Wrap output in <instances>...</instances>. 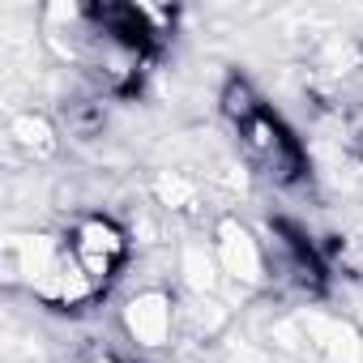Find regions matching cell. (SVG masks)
I'll return each mask as SVG.
<instances>
[{
    "mask_svg": "<svg viewBox=\"0 0 363 363\" xmlns=\"http://www.w3.org/2000/svg\"><path fill=\"white\" fill-rule=\"evenodd\" d=\"M299 325H303V346L312 354H320L325 363H359L363 359V342L350 320L329 316V312H308V316H299Z\"/></svg>",
    "mask_w": 363,
    "mask_h": 363,
    "instance_id": "obj_7",
    "label": "cell"
},
{
    "mask_svg": "<svg viewBox=\"0 0 363 363\" xmlns=\"http://www.w3.org/2000/svg\"><path fill=\"white\" fill-rule=\"evenodd\" d=\"M218 111H223L235 128H244V124H252L265 107H261V94L252 90L248 77H227V82H223V94H218Z\"/></svg>",
    "mask_w": 363,
    "mask_h": 363,
    "instance_id": "obj_12",
    "label": "cell"
},
{
    "mask_svg": "<svg viewBox=\"0 0 363 363\" xmlns=\"http://www.w3.org/2000/svg\"><path fill=\"white\" fill-rule=\"evenodd\" d=\"M235 137H240V154H244V162L261 175V179H269L274 189H295L299 179L308 175L303 167V150H299V141L291 137V128L278 120V116H269V111H261L252 124H244V128H235Z\"/></svg>",
    "mask_w": 363,
    "mask_h": 363,
    "instance_id": "obj_2",
    "label": "cell"
},
{
    "mask_svg": "<svg viewBox=\"0 0 363 363\" xmlns=\"http://www.w3.org/2000/svg\"><path fill=\"white\" fill-rule=\"evenodd\" d=\"M154 206L175 218V214H201V179L189 171H158L154 184H150Z\"/></svg>",
    "mask_w": 363,
    "mask_h": 363,
    "instance_id": "obj_11",
    "label": "cell"
},
{
    "mask_svg": "<svg viewBox=\"0 0 363 363\" xmlns=\"http://www.w3.org/2000/svg\"><path fill=\"white\" fill-rule=\"evenodd\" d=\"M175 274H179L184 295H227V278H223L214 240L189 235L184 244L175 248Z\"/></svg>",
    "mask_w": 363,
    "mask_h": 363,
    "instance_id": "obj_8",
    "label": "cell"
},
{
    "mask_svg": "<svg viewBox=\"0 0 363 363\" xmlns=\"http://www.w3.org/2000/svg\"><path fill=\"white\" fill-rule=\"evenodd\" d=\"M86 363H124V359H120V354H111V350H94Z\"/></svg>",
    "mask_w": 363,
    "mask_h": 363,
    "instance_id": "obj_14",
    "label": "cell"
},
{
    "mask_svg": "<svg viewBox=\"0 0 363 363\" xmlns=\"http://www.w3.org/2000/svg\"><path fill=\"white\" fill-rule=\"evenodd\" d=\"M137 22H141V39H145V48H150V43H158V39H167V35L175 30V9L137 0Z\"/></svg>",
    "mask_w": 363,
    "mask_h": 363,
    "instance_id": "obj_13",
    "label": "cell"
},
{
    "mask_svg": "<svg viewBox=\"0 0 363 363\" xmlns=\"http://www.w3.org/2000/svg\"><path fill=\"white\" fill-rule=\"evenodd\" d=\"M210 240H214V252H218L231 303H244V299L269 291V257H265L261 231H252L235 214H218L214 227H210Z\"/></svg>",
    "mask_w": 363,
    "mask_h": 363,
    "instance_id": "obj_1",
    "label": "cell"
},
{
    "mask_svg": "<svg viewBox=\"0 0 363 363\" xmlns=\"http://www.w3.org/2000/svg\"><path fill=\"white\" fill-rule=\"evenodd\" d=\"M69 252V235H52V231H13L0 244V278L13 291H39L43 278L60 265V257Z\"/></svg>",
    "mask_w": 363,
    "mask_h": 363,
    "instance_id": "obj_5",
    "label": "cell"
},
{
    "mask_svg": "<svg viewBox=\"0 0 363 363\" xmlns=\"http://www.w3.org/2000/svg\"><path fill=\"white\" fill-rule=\"evenodd\" d=\"M107 291L77 265V257L73 252H65L60 257V265L43 278V286L35 291V299L43 303V308H52V312H86L90 303H99Z\"/></svg>",
    "mask_w": 363,
    "mask_h": 363,
    "instance_id": "obj_6",
    "label": "cell"
},
{
    "mask_svg": "<svg viewBox=\"0 0 363 363\" xmlns=\"http://www.w3.org/2000/svg\"><path fill=\"white\" fill-rule=\"evenodd\" d=\"M5 145L13 154H22L26 162H52L60 154V128L48 111H13L9 124H5Z\"/></svg>",
    "mask_w": 363,
    "mask_h": 363,
    "instance_id": "obj_9",
    "label": "cell"
},
{
    "mask_svg": "<svg viewBox=\"0 0 363 363\" xmlns=\"http://www.w3.org/2000/svg\"><path fill=\"white\" fill-rule=\"evenodd\" d=\"M69 252L107 291L120 278V269L128 265V257H133V235H128L124 223H116L107 214H82L69 227Z\"/></svg>",
    "mask_w": 363,
    "mask_h": 363,
    "instance_id": "obj_3",
    "label": "cell"
},
{
    "mask_svg": "<svg viewBox=\"0 0 363 363\" xmlns=\"http://www.w3.org/2000/svg\"><path fill=\"white\" fill-rule=\"evenodd\" d=\"M120 329L137 350H167L179 337V295L167 286H141L120 303Z\"/></svg>",
    "mask_w": 363,
    "mask_h": 363,
    "instance_id": "obj_4",
    "label": "cell"
},
{
    "mask_svg": "<svg viewBox=\"0 0 363 363\" xmlns=\"http://www.w3.org/2000/svg\"><path fill=\"white\" fill-rule=\"evenodd\" d=\"M235 303L227 295H179V333H189L193 342H214L227 333Z\"/></svg>",
    "mask_w": 363,
    "mask_h": 363,
    "instance_id": "obj_10",
    "label": "cell"
}]
</instances>
